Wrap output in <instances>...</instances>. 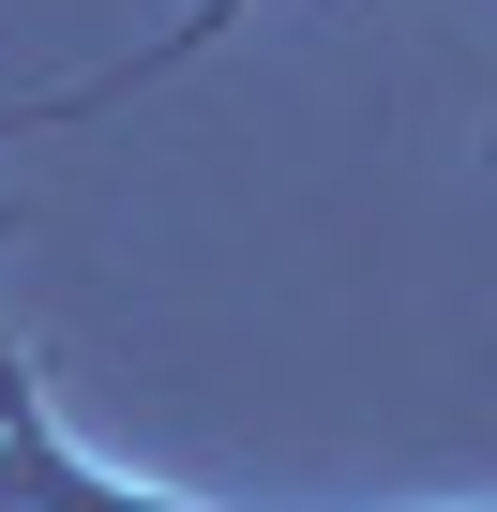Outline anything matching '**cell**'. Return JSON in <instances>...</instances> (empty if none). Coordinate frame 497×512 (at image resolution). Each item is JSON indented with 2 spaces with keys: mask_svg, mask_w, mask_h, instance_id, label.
I'll use <instances>...</instances> for the list:
<instances>
[{
  "mask_svg": "<svg viewBox=\"0 0 497 512\" xmlns=\"http://www.w3.org/2000/svg\"><path fill=\"white\" fill-rule=\"evenodd\" d=\"M241 16H257V0H181V16L136 46V61H106V76H61V91H31V106H0V136L16 121H91V106H121V91H151V76H181V61H211Z\"/></svg>",
  "mask_w": 497,
  "mask_h": 512,
  "instance_id": "cell-1",
  "label": "cell"
}]
</instances>
